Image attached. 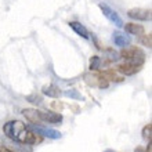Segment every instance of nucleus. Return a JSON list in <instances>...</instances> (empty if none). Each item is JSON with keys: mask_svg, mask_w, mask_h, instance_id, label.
Masks as SVG:
<instances>
[{"mask_svg": "<svg viewBox=\"0 0 152 152\" xmlns=\"http://www.w3.org/2000/svg\"><path fill=\"white\" fill-rule=\"evenodd\" d=\"M119 56L126 60V62L134 65H141L145 62V53L140 47H123V50L119 53Z\"/></svg>", "mask_w": 152, "mask_h": 152, "instance_id": "f257e3e1", "label": "nucleus"}, {"mask_svg": "<svg viewBox=\"0 0 152 152\" xmlns=\"http://www.w3.org/2000/svg\"><path fill=\"white\" fill-rule=\"evenodd\" d=\"M25 127H26V126H25L22 122H20V120H10L7 123H4V126H3L4 136L7 137V138H10V140L15 141L17 137L20 136V133L22 132Z\"/></svg>", "mask_w": 152, "mask_h": 152, "instance_id": "f03ea898", "label": "nucleus"}, {"mask_svg": "<svg viewBox=\"0 0 152 152\" xmlns=\"http://www.w3.org/2000/svg\"><path fill=\"white\" fill-rule=\"evenodd\" d=\"M29 130H32L33 133L39 134L40 137H47V138H51V140H58L61 138V133L58 130H54V129L50 127H44V126H40V124H29L28 126Z\"/></svg>", "mask_w": 152, "mask_h": 152, "instance_id": "7ed1b4c3", "label": "nucleus"}, {"mask_svg": "<svg viewBox=\"0 0 152 152\" xmlns=\"http://www.w3.org/2000/svg\"><path fill=\"white\" fill-rule=\"evenodd\" d=\"M100 8H101V11H102V14H104L112 24H115L118 28H122V26H123V20L120 18V15L115 11V10H112V8L109 7L108 4L100 3Z\"/></svg>", "mask_w": 152, "mask_h": 152, "instance_id": "20e7f679", "label": "nucleus"}, {"mask_svg": "<svg viewBox=\"0 0 152 152\" xmlns=\"http://www.w3.org/2000/svg\"><path fill=\"white\" fill-rule=\"evenodd\" d=\"M127 15L136 21H151V10L147 8H132L127 11Z\"/></svg>", "mask_w": 152, "mask_h": 152, "instance_id": "39448f33", "label": "nucleus"}, {"mask_svg": "<svg viewBox=\"0 0 152 152\" xmlns=\"http://www.w3.org/2000/svg\"><path fill=\"white\" fill-rule=\"evenodd\" d=\"M116 71L123 76H133V75H136L137 72H140L141 66L134 65V64H130V62H124V64H120L119 66L116 68Z\"/></svg>", "mask_w": 152, "mask_h": 152, "instance_id": "423d86ee", "label": "nucleus"}, {"mask_svg": "<svg viewBox=\"0 0 152 152\" xmlns=\"http://www.w3.org/2000/svg\"><path fill=\"white\" fill-rule=\"evenodd\" d=\"M40 120L42 122H46V123H51V124H61L62 122V115L57 112H43L40 111Z\"/></svg>", "mask_w": 152, "mask_h": 152, "instance_id": "0eeeda50", "label": "nucleus"}, {"mask_svg": "<svg viewBox=\"0 0 152 152\" xmlns=\"http://www.w3.org/2000/svg\"><path fill=\"white\" fill-rule=\"evenodd\" d=\"M112 40L113 43L116 44V46H119V47H127L129 44L132 43V37L129 36V35H126V33H122V32H115L112 36Z\"/></svg>", "mask_w": 152, "mask_h": 152, "instance_id": "6e6552de", "label": "nucleus"}, {"mask_svg": "<svg viewBox=\"0 0 152 152\" xmlns=\"http://www.w3.org/2000/svg\"><path fill=\"white\" fill-rule=\"evenodd\" d=\"M69 26H71V29H72L76 35L82 36L83 39H88V37H90V33H88L87 28H86L83 24H80L77 21H71V22H69Z\"/></svg>", "mask_w": 152, "mask_h": 152, "instance_id": "1a4fd4ad", "label": "nucleus"}, {"mask_svg": "<svg viewBox=\"0 0 152 152\" xmlns=\"http://www.w3.org/2000/svg\"><path fill=\"white\" fill-rule=\"evenodd\" d=\"M22 115L26 118V120H29V122L33 123V124L42 123V120H40V111H37V109L26 108V109L22 111Z\"/></svg>", "mask_w": 152, "mask_h": 152, "instance_id": "9d476101", "label": "nucleus"}, {"mask_svg": "<svg viewBox=\"0 0 152 152\" xmlns=\"http://www.w3.org/2000/svg\"><path fill=\"white\" fill-rule=\"evenodd\" d=\"M124 31L129 35H136V36H141L145 33V29L142 25L136 24V22H129V24L124 25Z\"/></svg>", "mask_w": 152, "mask_h": 152, "instance_id": "9b49d317", "label": "nucleus"}, {"mask_svg": "<svg viewBox=\"0 0 152 152\" xmlns=\"http://www.w3.org/2000/svg\"><path fill=\"white\" fill-rule=\"evenodd\" d=\"M42 93H43L44 96L50 97V98H58V97L61 96L60 87H58V86H56V84H47V86H43Z\"/></svg>", "mask_w": 152, "mask_h": 152, "instance_id": "f8f14e48", "label": "nucleus"}, {"mask_svg": "<svg viewBox=\"0 0 152 152\" xmlns=\"http://www.w3.org/2000/svg\"><path fill=\"white\" fill-rule=\"evenodd\" d=\"M101 75L104 76L108 82H109V80H111V82H116V83L123 82V75H120V73L118 72V71H115V69H108V71H104Z\"/></svg>", "mask_w": 152, "mask_h": 152, "instance_id": "ddd939ff", "label": "nucleus"}, {"mask_svg": "<svg viewBox=\"0 0 152 152\" xmlns=\"http://www.w3.org/2000/svg\"><path fill=\"white\" fill-rule=\"evenodd\" d=\"M104 53H105V62H107V64H111V62H116V61L120 58L119 53H116L113 48H107Z\"/></svg>", "mask_w": 152, "mask_h": 152, "instance_id": "4468645a", "label": "nucleus"}, {"mask_svg": "<svg viewBox=\"0 0 152 152\" xmlns=\"http://www.w3.org/2000/svg\"><path fill=\"white\" fill-rule=\"evenodd\" d=\"M101 64H102V61H101V58L98 56H93L91 58H90V71L91 72H94V71H98V69L101 68Z\"/></svg>", "mask_w": 152, "mask_h": 152, "instance_id": "2eb2a0df", "label": "nucleus"}, {"mask_svg": "<svg viewBox=\"0 0 152 152\" xmlns=\"http://www.w3.org/2000/svg\"><path fill=\"white\" fill-rule=\"evenodd\" d=\"M142 138H144L145 141L151 142V138H152V124L151 123H148L142 129Z\"/></svg>", "mask_w": 152, "mask_h": 152, "instance_id": "dca6fc26", "label": "nucleus"}, {"mask_svg": "<svg viewBox=\"0 0 152 152\" xmlns=\"http://www.w3.org/2000/svg\"><path fill=\"white\" fill-rule=\"evenodd\" d=\"M140 42H141V44L142 46H147L148 48H151V46H152V40H151V33H148V35H141L140 36Z\"/></svg>", "mask_w": 152, "mask_h": 152, "instance_id": "f3484780", "label": "nucleus"}, {"mask_svg": "<svg viewBox=\"0 0 152 152\" xmlns=\"http://www.w3.org/2000/svg\"><path fill=\"white\" fill-rule=\"evenodd\" d=\"M26 101H29V102H33V104H42V101H43V98H42V96H39V94H31V96L26 97Z\"/></svg>", "mask_w": 152, "mask_h": 152, "instance_id": "a211bd4d", "label": "nucleus"}, {"mask_svg": "<svg viewBox=\"0 0 152 152\" xmlns=\"http://www.w3.org/2000/svg\"><path fill=\"white\" fill-rule=\"evenodd\" d=\"M64 94L66 97H71V98H73V100H82V94H80L77 90H66Z\"/></svg>", "mask_w": 152, "mask_h": 152, "instance_id": "6ab92c4d", "label": "nucleus"}, {"mask_svg": "<svg viewBox=\"0 0 152 152\" xmlns=\"http://www.w3.org/2000/svg\"><path fill=\"white\" fill-rule=\"evenodd\" d=\"M0 152H14V151H12V149H10L8 147H6V145L0 144Z\"/></svg>", "mask_w": 152, "mask_h": 152, "instance_id": "aec40b11", "label": "nucleus"}, {"mask_svg": "<svg viewBox=\"0 0 152 152\" xmlns=\"http://www.w3.org/2000/svg\"><path fill=\"white\" fill-rule=\"evenodd\" d=\"M145 152H152V144L151 142H148V148H147V151Z\"/></svg>", "mask_w": 152, "mask_h": 152, "instance_id": "412c9836", "label": "nucleus"}, {"mask_svg": "<svg viewBox=\"0 0 152 152\" xmlns=\"http://www.w3.org/2000/svg\"><path fill=\"white\" fill-rule=\"evenodd\" d=\"M134 152H145V149H142V148H140V147H138V148L134 149Z\"/></svg>", "mask_w": 152, "mask_h": 152, "instance_id": "4be33fe9", "label": "nucleus"}, {"mask_svg": "<svg viewBox=\"0 0 152 152\" xmlns=\"http://www.w3.org/2000/svg\"><path fill=\"white\" fill-rule=\"evenodd\" d=\"M104 152H115V151H112V149H107V151H104Z\"/></svg>", "mask_w": 152, "mask_h": 152, "instance_id": "5701e85b", "label": "nucleus"}]
</instances>
